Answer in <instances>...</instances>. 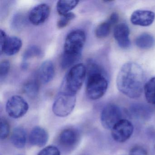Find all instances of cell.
Masks as SVG:
<instances>
[{
    "label": "cell",
    "mask_w": 155,
    "mask_h": 155,
    "mask_svg": "<svg viewBox=\"0 0 155 155\" xmlns=\"http://www.w3.org/2000/svg\"><path fill=\"white\" fill-rule=\"evenodd\" d=\"M144 81L145 75L141 67L135 62H127L119 71L117 87L125 96L130 98H137L142 94Z\"/></svg>",
    "instance_id": "obj_1"
},
{
    "label": "cell",
    "mask_w": 155,
    "mask_h": 155,
    "mask_svg": "<svg viewBox=\"0 0 155 155\" xmlns=\"http://www.w3.org/2000/svg\"><path fill=\"white\" fill-rule=\"evenodd\" d=\"M86 40L85 32L81 30H75L66 37L64 51L61 60V66L63 69L73 66L81 57Z\"/></svg>",
    "instance_id": "obj_2"
},
{
    "label": "cell",
    "mask_w": 155,
    "mask_h": 155,
    "mask_svg": "<svg viewBox=\"0 0 155 155\" xmlns=\"http://www.w3.org/2000/svg\"><path fill=\"white\" fill-rule=\"evenodd\" d=\"M87 74V96L92 100L101 98L106 93L108 86V81L105 71L97 63L90 61L88 65Z\"/></svg>",
    "instance_id": "obj_3"
},
{
    "label": "cell",
    "mask_w": 155,
    "mask_h": 155,
    "mask_svg": "<svg viewBox=\"0 0 155 155\" xmlns=\"http://www.w3.org/2000/svg\"><path fill=\"white\" fill-rule=\"evenodd\" d=\"M87 74V68L84 64L74 65L64 78L61 89L76 95L81 88Z\"/></svg>",
    "instance_id": "obj_4"
},
{
    "label": "cell",
    "mask_w": 155,
    "mask_h": 155,
    "mask_svg": "<svg viewBox=\"0 0 155 155\" xmlns=\"http://www.w3.org/2000/svg\"><path fill=\"white\" fill-rule=\"evenodd\" d=\"M76 103V95L60 89L52 106V111L58 117H67L73 111Z\"/></svg>",
    "instance_id": "obj_5"
},
{
    "label": "cell",
    "mask_w": 155,
    "mask_h": 155,
    "mask_svg": "<svg viewBox=\"0 0 155 155\" xmlns=\"http://www.w3.org/2000/svg\"><path fill=\"white\" fill-rule=\"evenodd\" d=\"M121 109L117 105L110 104L102 110L101 121L102 126L107 129H111L114 126L122 119Z\"/></svg>",
    "instance_id": "obj_6"
},
{
    "label": "cell",
    "mask_w": 155,
    "mask_h": 155,
    "mask_svg": "<svg viewBox=\"0 0 155 155\" xmlns=\"http://www.w3.org/2000/svg\"><path fill=\"white\" fill-rule=\"evenodd\" d=\"M6 109L10 117L13 118H19L28 112L29 105L22 97L18 95H14L8 100Z\"/></svg>",
    "instance_id": "obj_7"
},
{
    "label": "cell",
    "mask_w": 155,
    "mask_h": 155,
    "mask_svg": "<svg viewBox=\"0 0 155 155\" xmlns=\"http://www.w3.org/2000/svg\"><path fill=\"white\" fill-rule=\"evenodd\" d=\"M133 130L134 127L131 122L122 119L111 129V136L115 141L123 143L130 137Z\"/></svg>",
    "instance_id": "obj_8"
},
{
    "label": "cell",
    "mask_w": 155,
    "mask_h": 155,
    "mask_svg": "<svg viewBox=\"0 0 155 155\" xmlns=\"http://www.w3.org/2000/svg\"><path fill=\"white\" fill-rule=\"evenodd\" d=\"M50 13V6L46 3H41L31 10L28 15V20L31 24L38 26L47 21Z\"/></svg>",
    "instance_id": "obj_9"
},
{
    "label": "cell",
    "mask_w": 155,
    "mask_h": 155,
    "mask_svg": "<svg viewBox=\"0 0 155 155\" xmlns=\"http://www.w3.org/2000/svg\"><path fill=\"white\" fill-rule=\"evenodd\" d=\"M155 14L151 11L138 10L132 13L130 21L133 25L148 27L154 22Z\"/></svg>",
    "instance_id": "obj_10"
},
{
    "label": "cell",
    "mask_w": 155,
    "mask_h": 155,
    "mask_svg": "<svg viewBox=\"0 0 155 155\" xmlns=\"http://www.w3.org/2000/svg\"><path fill=\"white\" fill-rule=\"evenodd\" d=\"M129 34V28L126 23H120L114 28V38L119 46L122 48L127 49L130 46Z\"/></svg>",
    "instance_id": "obj_11"
},
{
    "label": "cell",
    "mask_w": 155,
    "mask_h": 155,
    "mask_svg": "<svg viewBox=\"0 0 155 155\" xmlns=\"http://www.w3.org/2000/svg\"><path fill=\"white\" fill-rule=\"evenodd\" d=\"M48 137L47 130L41 127H36L31 131L29 140L33 146L42 147L47 144Z\"/></svg>",
    "instance_id": "obj_12"
},
{
    "label": "cell",
    "mask_w": 155,
    "mask_h": 155,
    "mask_svg": "<svg viewBox=\"0 0 155 155\" xmlns=\"http://www.w3.org/2000/svg\"><path fill=\"white\" fill-rule=\"evenodd\" d=\"M39 80L43 84H47L52 81L55 75V68L52 61H46L41 65L38 71Z\"/></svg>",
    "instance_id": "obj_13"
},
{
    "label": "cell",
    "mask_w": 155,
    "mask_h": 155,
    "mask_svg": "<svg viewBox=\"0 0 155 155\" xmlns=\"http://www.w3.org/2000/svg\"><path fill=\"white\" fill-rule=\"evenodd\" d=\"M118 19V14L113 13L107 20L99 24L95 31V34L97 38H104L108 37L110 33L111 27L117 22Z\"/></svg>",
    "instance_id": "obj_14"
},
{
    "label": "cell",
    "mask_w": 155,
    "mask_h": 155,
    "mask_svg": "<svg viewBox=\"0 0 155 155\" xmlns=\"http://www.w3.org/2000/svg\"><path fill=\"white\" fill-rule=\"evenodd\" d=\"M79 139V134L76 130L68 128L64 130L58 137L59 143L62 146L70 147L76 145Z\"/></svg>",
    "instance_id": "obj_15"
},
{
    "label": "cell",
    "mask_w": 155,
    "mask_h": 155,
    "mask_svg": "<svg viewBox=\"0 0 155 155\" xmlns=\"http://www.w3.org/2000/svg\"><path fill=\"white\" fill-rule=\"evenodd\" d=\"M22 46L21 40L17 37H8L2 52L9 56H13L18 53Z\"/></svg>",
    "instance_id": "obj_16"
},
{
    "label": "cell",
    "mask_w": 155,
    "mask_h": 155,
    "mask_svg": "<svg viewBox=\"0 0 155 155\" xmlns=\"http://www.w3.org/2000/svg\"><path fill=\"white\" fill-rule=\"evenodd\" d=\"M27 134L22 127H17L13 130L11 137L12 143L18 148H22L27 142Z\"/></svg>",
    "instance_id": "obj_17"
},
{
    "label": "cell",
    "mask_w": 155,
    "mask_h": 155,
    "mask_svg": "<svg viewBox=\"0 0 155 155\" xmlns=\"http://www.w3.org/2000/svg\"><path fill=\"white\" fill-rule=\"evenodd\" d=\"M42 51L38 47L32 46L28 48L23 54L21 68L23 69H27L28 66V61L32 58L41 57Z\"/></svg>",
    "instance_id": "obj_18"
},
{
    "label": "cell",
    "mask_w": 155,
    "mask_h": 155,
    "mask_svg": "<svg viewBox=\"0 0 155 155\" xmlns=\"http://www.w3.org/2000/svg\"><path fill=\"white\" fill-rule=\"evenodd\" d=\"M155 43V39L149 33H142L138 36L135 40L136 45L142 49L150 48L154 46Z\"/></svg>",
    "instance_id": "obj_19"
},
{
    "label": "cell",
    "mask_w": 155,
    "mask_h": 155,
    "mask_svg": "<svg viewBox=\"0 0 155 155\" xmlns=\"http://www.w3.org/2000/svg\"><path fill=\"white\" fill-rule=\"evenodd\" d=\"M79 1H59L57 5V9L58 13L61 16H63L69 13L71 11L75 8Z\"/></svg>",
    "instance_id": "obj_20"
},
{
    "label": "cell",
    "mask_w": 155,
    "mask_h": 155,
    "mask_svg": "<svg viewBox=\"0 0 155 155\" xmlns=\"http://www.w3.org/2000/svg\"><path fill=\"white\" fill-rule=\"evenodd\" d=\"M144 90L147 101L155 106V77L149 80L145 84Z\"/></svg>",
    "instance_id": "obj_21"
},
{
    "label": "cell",
    "mask_w": 155,
    "mask_h": 155,
    "mask_svg": "<svg viewBox=\"0 0 155 155\" xmlns=\"http://www.w3.org/2000/svg\"><path fill=\"white\" fill-rule=\"evenodd\" d=\"M23 91L29 97H35L39 91V84L36 80H31L27 82L23 87Z\"/></svg>",
    "instance_id": "obj_22"
},
{
    "label": "cell",
    "mask_w": 155,
    "mask_h": 155,
    "mask_svg": "<svg viewBox=\"0 0 155 155\" xmlns=\"http://www.w3.org/2000/svg\"><path fill=\"white\" fill-rule=\"evenodd\" d=\"M76 18V15L73 12H69L66 15L62 16L57 23L58 28L62 29L67 27L70 22Z\"/></svg>",
    "instance_id": "obj_23"
},
{
    "label": "cell",
    "mask_w": 155,
    "mask_h": 155,
    "mask_svg": "<svg viewBox=\"0 0 155 155\" xmlns=\"http://www.w3.org/2000/svg\"><path fill=\"white\" fill-rule=\"evenodd\" d=\"M0 137L2 140L5 139L9 136L10 133V125L7 120L5 118L1 119L0 126Z\"/></svg>",
    "instance_id": "obj_24"
},
{
    "label": "cell",
    "mask_w": 155,
    "mask_h": 155,
    "mask_svg": "<svg viewBox=\"0 0 155 155\" xmlns=\"http://www.w3.org/2000/svg\"><path fill=\"white\" fill-rule=\"evenodd\" d=\"M11 64L9 61L4 60L0 64V79L1 80L4 79L8 74L10 70Z\"/></svg>",
    "instance_id": "obj_25"
},
{
    "label": "cell",
    "mask_w": 155,
    "mask_h": 155,
    "mask_svg": "<svg viewBox=\"0 0 155 155\" xmlns=\"http://www.w3.org/2000/svg\"><path fill=\"white\" fill-rule=\"evenodd\" d=\"M59 150L53 146H49L41 150L38 155H60Z\"/></svg>",
    "instance_id": "obj_26"
},
{
    "label": "cell",
    "mask_w": 155,
    "mask_h": 155,
    "mask_svg": "<svg viewBox=\"0 0 155 155\" xmlns=\"http://www.w3.org/2000/svg\"><path fill=\"white\" fill-rule=\"evenodd\" d=\"M129 155H148L147 150L142 147L136 146L130 150Z\"/></svg>",
    "instance_id": "obj_27"
},
{
    "label": "cell",
    "mask_w": 155,
    "mask_h": 155,
    "mask_svg": "<svg viewBox=\"0 0 155 155\" xmlns=\"http://www.w3.org/2000/svg\"><path fill=\"white\" fill-rule=\"evenodd\" d=\"M0 36H1V39H0V45H1V52H2L3 51V49L5 47V44L7 42V39L8 37L7 36V34L6 32L2 30H1L0 32Z\"/></svg>",
    "instance_id": "obj_28"
}]
</instances>
